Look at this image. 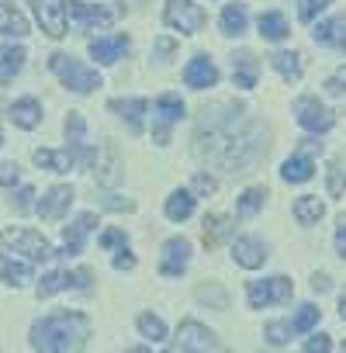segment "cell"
Segmentation results:
<instances>
[{
  "label": "cell",
  "mask_w": 346,
  "mask_h": 353,
  "mask_svg": "<svg viewBox=\"0 0 346 353\" xmlns=\"http://www.w3.org/2000/svg\"><path fill=\"white\" fill-rule=\"evenodd\" d=\"M322 215H325V205H322L318 198L305 194V198H298V201H294V219H298L301 225H315Z\"/></svg>",
  "instance_id": "obj_31"
},
{
  "label": "cell",
  "mask_w": 346,
  "mask_h": 353,
  "mask_svg": "<svg viewBox=\"0 0 346 353\" xmlns=\"http://www.w3.org/2000/svg\"><path fill=\"white\" fill-rule=\"evenodd\" d=\"M163 353H229L212 329L198 325V322H184L177 329V339H173V346H166Z\"/></svg>",
  "instance_id": "obj_4"
},
{
  "label": "cell",
  "mask_w": 346,
  "mask_h": 353,
  "mask_svg": "<svg viewBox=\"0 0 346 353\" xmlns=\"http://www.w3.org/2000/svg\"><path fill=\"white\" fill-rule=\"evenodd\" d=\"M156 52H159V56H170V52H173V39H166V35H163V39L156 42Z\"/></svg>",
  "instance_id": "obj_51"
},
{
  "label": "cell",
  "mask_w": 346,
  "mask_h": 353,
  "mask_svg": "<svg viewBox=\"0 0 346 353\" xmlns=\"http://www.w3.org/2000/svg\"><path fill=\"white\" fill-rule=\"evenodd\" d=\"M0 277H4L11 288H25L32 281V263L11 260V256H0Z\"/></svg>",
  "instance_id": "obj_28"
},
{
  "label": "cell",
  "mask_w": 346,
  "mask_h": 353,
  "mask_svg": "<svg viewBox=\"0 0 346 353\" xmlns=\"http://www.w3.org/2000/svg\"><path fill=\"white\" fill-rule=\"evenodd\" d=\"M270 63H274V70H277L287 83H298V80H301V63H298L294 52H277Z\"/></svg>",
  "instance_id": "obj_34"
},
{
  "label": "cell",
  "mask_w": 346,
  "mask_h": 353,
  "mask_svg": "<svg viewBox=\"0 0 346 353\" xmlns=\"http://www.w3.org/2000/svg\"><path fill=\"white\" fill-rule=\"evenodd\" d=\"M346 191V176H343V166L332 159L329 163V198H339Z\"/></svg>",
  "instance_id": "obj_41"
},
{
  "label": "cell",
  "mask_w": 346,
  "mask_h": 353,
  "mask_svg": "<svg viewBox=\"0 0 346 353\" xmlns=\"http://www.w3.org/2000/svg\"><path fill=\"white\" fill-rule=\"evenodd\" d=\"M263 198H267V188H250V191H243L236 212H239L243 219H250V215H256V212L263 208Z\"/></svg>",
  "instance_id": "obj_37"
},
{
  "label": "cell",
  "mask_w": 346,
  "mask_h": 353,
  "mask_svg": "<svg viewBox=\"0 0 346 353\" xmlns=\"http://www.w3.org/2000/svg\"><path fill=\"white\" fill-rule=\"evenodd\" d=\"M66 288H73V291H87L90 288V270H52V274H45L42 281H39V288H35V294L39 298H49V294H56V291H66Z\"/></svg>",
  "instance_id": "obj_9"
},
{
  "label": "cell",
  "mask_w": 346,
  "mask_h": 353,
  "mask_svg": "<svg viewBox=\"0 0 346 353\" xmlns=\"http://www.w3.org/2000/svg\"><path fill=\"white\" fill-rule=\"evenodd\" d=\"M260 35L267 39V42H284L287 35H291V28H287V21H284V14H277V11H267V14H260Z\"/></svg>",
  "instance_id": "obj_29"
},
{
  "label": "cell",
  "mask_w": 346,
  "mask_h": 353,
  "mask_svg": "<svg viewBox=\"0 0 346 353\" xmlns=\"http://www.w3.org/2000/svg\"><path fill=\"white\" fill-rule=\"evenodd\" d=\"M232 219H225V215H208L205 219V246L208 250H215V246H222L229 236H232Z\"/></svg>",
  "instance_id": "obj_25"
},
{
  "label": "cell",
  "mask_w": 346,
  "mask_h": 353,
  "mask_svg": "<svg viewBox=\"0 0 346 353\" xmlns=\"http://www.w3.org/2000/svg\"><path fill=\"white\" fill-rule=\"evenodd\" d=\"M163 21L170 28H177L181 35H194L205 28V11L201 4H194V0H166V11H163Z\"/></svg>",
  "instance_id": "obj_6"
},
{
  "label": "cell",
  "mask_w": 346,
  "mask_h": 353,
  "mask_svg": "<svg viewBox=\"0 0 346 353\" xmlns=\"http://www.w3.org/2000/svg\"><path fill=\"white\" fill-rule=\"evenodd\" d=\"M11 121L18 125V128H39L42 125V104L35 101V97H21V101H14V108H11Z\"/></svg>",
  "instance_id": "obj_20"
},
{
  "label": "cell",
  "mask_w": 346,
  "mask_h": 353,
  "mask_svg": "<svg viewBox=\"0 0 346 353\" xmlns=\"http://www.w3.org/2000/svg\"><path fill=\"white\" fill-rule=\"evenodd\" d=\"M329 4H332V0H301V11H298V18H301L305 25H312V21H315V18H318L325 8H329Z\"/></svg>",
  "instance_id": "obj_40"
},
{
  "label": "cell",
  "mask_w": 346,
  "mask_h": 353,
  "mask_svg": "<svg viewBox=\"0 0 346 353\" xmlns=\"http://www.w3.org/2000/svg\"><path fill=\"white\" fill-rule=\"evenodd\" d=\"M156 114H159V121H163V125L181 121V118H184V101H181L177 94H163V97L156 101Z\"/></svg>",
  "instance_id": "obj_32"
},
{
  "label": "cell",
  "mask_w": 346,
  "mask_h": 353,
  "mask_svg": "<svg viewBox=\"0 0 346 353\" xmlns=\"http://www.w3.org/2000/svg\"><path fill=\"white\" fill-rule=\"evenodd\" d=\"M281 176H284L287 184H305V181H312V176H315V163H312V156H308V152H301V156L284 159Z\"/></svg>",
  "instance_id": "obj_22"
},
{
  "label": "cell",
  "mask_w": 346,
  "mask_h": 353,
  "mask_svg": "<svg viewBox=\"0 0 346 353\" xmlns=\"http://www.w3.org/2000/svg\"><path fill=\"white\" fill-rule=\"evenodd\" d=\"M94 173H97V184L101 188H114L121 181V152H118V145L111 139L101 142V152L94 159Z\"/></svg>",
  "instance_id": "obj_12"
},
{
  "label": "cell",
  "mask_w": 346,
  "mask_h": 353,
  "mask_svg": "<svg viewBox=\"0 0 346 353\" xmlns=\"http://www.w3.org/2000/svg\"><path fill=\"white\" fill-rule=\"evenodd\" d=\"M90 336V319L80 312H52L32 325V346L39 353H80Z\"/></svg>",
  "instance_id": "obj_2"
},
{
  "label": "cell",
  "mask_w": 346,
  "mask_h": 353,
  "mask_svg": "<svg viewBox=\"0 0 346 353\" xmlns=\"http://www.w3.org/2000/svg\"><path fill=\"white\" fill-rule=\"evenodd\" d=\"M339 315H343V319H346V294H343V298H339Z\"/></svg>",
  "instance_id": "obj_52"
},
{
  "label": "cell",
  "mask_w": 346,
  "mask_h": 353,
  "mask_svg": "<svg viewBox=\"0 0 346 353\" xmlns=\"http://www.w3.org/2000/svg\"><path fill=\"white\" fill-rule=\"evenodd\" d=\"M114 267H118V270H132V267H135V256H132L128 250H121V256H114Z\"/></svg>",
  "instance_id": "obj_49"
},
{
  "label": "cell",
  "mask_w": 346,
  "mask_h": 353,
  "mask_svg": "<svg viewBox=\"0 0 346 353\" xmlns=\"http://www.w3.org/2000/svg\"><path fill=\"white\" fill-rule=\"evenodd\" d=\"M21 181V166L18 163H0V188H14Z\"/></svg>",
  "instance_id": "obj_43"
},
{
  "label": "cell",
  "mask_w": 346,
  "mask_h": 353,
  "mask_svg": "<svg viewBox=\"0 0 346 353\" xmlns=\"http://www.w3.org/2000/svg\"><path fill=\"white\" fill-rule=\"evenodd\" d=\"M101 246H104V250H114V246H128V236H125L121 229H108V232L101 236Z\"/></svg>",
  "instance_id": "obj_44"
},
{
  "label": "cell",
  "mask_w": 346,
  "mask_h": 353,
  "mask_svg": "<svg viewBox=\"0 0 346 353\" xmlns=\"http://www.w3.org/2000/svg\"><path fill=\"white\" fill-rule=\"evenodd\" d=\"M329 350H332V339H329V336H322V332H318V336H312V339L305 343V353H329Z\"/></svg>",
  "instance_id": "obj_46"
},
{
  "label": "cell",
  "mask_w": 346,
  "mask_h": 353,
  "mask_svg": "<svg viewBox=\"0 0 346 353\" xmlns=\"http://www.w3.org/2000/svg\"><path fill=\"white\" fill-rule=\"evenodd\" d=\"M336 250L339 256H346V215H339V225H336Z\"/></svg>",
  "instance_id": "obj_48"
},
{
  "label": "cell",
  "mask_w": 346,
  "mask_h": 353,
  "mask_svg": "<svg viewBox=\"0 0 346 353\" xmlns=\"http://www.w3.org/2000/svg\"><path fill=\"white\" fill-rule=\"evenodd\" d=\"M315 42L318 46H332L339 52H346V18H336V21H322L315 25Z\"/></svg>",
  "instance_id": "obj_21"
},
{
  "label": "cell",
  "mask_w": 346,
  "mask_h": 353,
  "mask_svg": "<svg viewBox=\"0 0 346 353\" xmlns=\"http://www.w3.org/2000/svg\"><path fill=\"white\" fill-rule=\"evenodd\" d=\"M232 260H236L239 267H246V270H256V267L267 263V246H263L260 239H236Z\"/></svg>",
  "instance_id": "obj_17"
},
{
  "label": "cell",
  "mask_w": 346,
  "mask_h": 353,
  "mask_svg": "<svg viewBox=\"0 0 346 353\" xmlns=\"http://www.w3.org/2000/svg\"><path fill=\"white\" fill-rule=\"evenodd\" d=\"M291 291H294V284L277 274V277H267V281H253V284L246 288V298H250L253 308H263V305H281V301H287Z\"/></svg>",
  "instance_id": "obj_7"
},
{
  "label": "cell",
  "mask_w": 346,
  "mask_h": 353,
  "mask_svg": "<svg viewBox=\"0 0 346 353\" xmlns=\"http://www.w3.org/2000/svg\"><path fill=\"white\" fill-rule=\"evenodd\" d=\"M312 288H315V291L322 294V291H329L332 284H329V277H325V274H315V277H312Z\"/></svg>",
  "instance_id": "obj_50"
},
{
  "label": "cell",
  "mask_w": 346,
  "mask_h": 353,
  "mask_svg": "<svg viewBox=\"0 0 346 353\" xmlns=\"http://www.w3.org/2000/svg\"><path fill=\"white\" fill-rule=\"evenodd\" d=\"M291 336H294L291 322H267V343H274V346H284Z\"/></svg>",
  "instance_id": "obj_39"
},
{
  "label": "cell",
  "mask_w": 346,
  "mask_h": 353,
  "mask_svg": "<svg viewBox=\"0 0 346 353\" xmlns=\"http://www.w3.org/2000/svg\"><path fill=\"white\" fill-rule=\"evenodd\" d=\"M77 201V194H73V188L70 184H56V188H49L45 191V198L35 205V212L45 219V222H59L66 212H70V205Z\"/></svg>",
  "instance_id": "obj_13"
},
{
  "label": "cell",
  "mask_w": 346,
  "mask_h": 353,
  "mask_svg": "<svg viewBox=\"0 0 346 353\" xmlns=\"http://www.w3.org/2000/svg\"><path fill=\"white\" fill-rule=\"evenodd\" d=\"M194 215V191H173L166 198V219L173 222H184Z\"/></svg>",
  "instance_id": "obj_27"
},
{
  "label": "cell",
  "mask_w": 346,
  "mask_h": 353,
  "mask_svg": "<svg viewBox=\"0 0 346 353\" xmlns=\"http://www.w3.org/2000/svg\"><path fill=\"white\" fill-rule=\"evenodd\" d=\"M187 263H191V243L184 236L163 243V256H159V274L163 277H181L187 270Z\"/></svg>",
  "instance_id": "obj_10"
},
{
  "label": "cell",
  "mask_w": 346,
  "mask_h": 353,
  "mask_svg": "<svg viewBox=\"0 0 346 353\" xmlns=\"http://www.w3.org/2000/svg\"><path fill=\"white\" fill-rule=\"evenodd\" d=\"M325 90H329L332 97H339V94L346 90V66H343V70H336V73L325 80Z\"/></svg>",
  "instance_id": "obj_45"
},
{
  "label": "cell",
  "mask_w": 346,
  "mask_h": 353,
  "mask_svg": "<svg viewBox=\"0 0 346 353\" xmlns=\"http://www.w3.org/2000/svg\"><path fill=\"white\" fill-rule=\"evenodd\" d=\"M184 83H187V87H194V90L215 87V83H218V70H215V63H212V59H205V56L191 59V63H187V70H184Z\"/></svg>",
  "instance_id": "obj_16"
},
{
  "label": "cell",
  "mask_w": 346,
  "mask_h": 353,
  "mask_svg": "<svg viewBox=\"0 0 346 353\" xmlns=\"http://www.w3.org/2000/svg\"><path fill=\"white\" fill-rule=\"evenodd\" d=\"M128 353H149V350H145V346H135V350H128Z\"/></svg>",
  "instance_id": "obj_53"
},
{
  "label": "cell",
  "mask_w": 346,
  "mask_h": 353,
  "mask_svg": "<svg viewBox=\"0 0 346 353\" xmlns=\"http://www.w3.org/2000/svg\"><path fill=\"white\" fill-rule=\"evenodd\" d=\"M315 322H318V308H315V305H301V312L291 319V329H294V336H298V332H308Z\"/></svg>",
  "instance_id": "obj_38"
},
{
  "label": "cell",
  "mask_w": 346,
  "mask_h": 353,
  "mask_svg": "<svg viewBox=\"0 0 346 353\" xmlns=\"http://www.w3.org/2000/svg\"><path fill=\"white\" fill-rule=\"evenodd\" d=\"M49 66H52V73L63 80V87H70V90H77V94H90V90L101 87V73L90 70V66H83V63H77L73 56L52 52V56H49Z\"/></svg>",
  "instance_id": "obj_3"
},
{
  "label": "cell",
  "mask_w": 346,
  "mask_h": 353,
  "mask_svg": "<svg viewBox=\"0 0 346 353\" xmlns=\"http://www.w3.org/2000/svg\"><path fill=\"white\" fill-rule=\"evenodd\" d=\"M267 128L250 121L243 108L205 111L194 132V156L201 163H215L229 173H246L267 156Z\"/></svg>",
  "instance_id": "obj_1"
},
{
  "label": "cell",
  "mask_w": 346,
  "mask_h": 353,
  "mask_svg": "<svg viewBox=\"0 0 346 353\" xmlns=\"http://www.w3.org/2000/svg\"><path fill=\"white\" fill-rule=\"evenodd\" d=\"M125 52H128V39L125 35H111V39H94L90 42V56L97 63H108V66L125 59Z\"/></svg>",
  "instance_id": "obj_18"
},
{
  "label": "cell",
  "mask_w": 346,
  "mask_h": 353,
  "mask_svg": "<svg viewBox=\"0 0 346 353\" xmlns=\"http://www.w3.org/2000/svg\"><path fill=\"white\" fill-rule=\"evenodd\" d=\"M294 114H298V125L308 128V132H329L332 128V111L325 104H318L315 97H298L294 101Z\"/></svg>",
  "instance_id": "obj_11"
},
{
  "label": "cell",
  "mask_w": 346,
  "mask_h": 353,
  "mask_svg": "<svg viewBox=\"0 0 346 353\" xmlns=\"http://www.w3.org/2000/svg\"><path fill=\"white\" fill-rule=\"evenodd\" d=\"M135 325H139V332H142L149 343H163V339H166V325H163V319H156V315H149V312H142V315L135 319Z\"/></svg>",
  "instance_id": "obj_36"
},
{
  "label": "cell",
  "mask_w": 346,
  "mask_h": 353,
  "mask_svg": "<svg viewBox=\"0 0 346 353\" xmlns=\"http://www.w3.org/2000/svg\"><path fill=\"white\" fill-rule=\"evenodd\" d=\"M111 111H118L132 132H142V114L149 111V101L145 97H135V101H111Z\"/></svg>",
  "instance_id": "obj_24"
},
{
  "label": "cell",
  "mask_w": 346,
  "mask_h": 353,
  "mask_svg": "<svg viewBox=\"0 0 346 353\" xmlns=\"http://www.w3.org/2000/svg\"><path fill=\"white\" fill-rule=\"evenodd\" d=\"M0 145H4V135H0Z\"/></svg>",
  "instance_id": "obj_54"
},
{
  "label": "cell",
  "mask_w": 346,
  "mask_h": 353,
  "mask_svg": "<svg viewBox=\"0 0 346 353\" xmlns=\"http://www.w3.org/2000/svg\"><path fill=\"white\" fill-rule=\"evenodd\" d=\"M222 32L225 35H243L246 32V8L243 4H229L222 11Z\"/></svg>",
  "instance_id": "obj_33"
},
{
  "label": "cell",
  "mask_w": 346,
  "mask_h": 353,
  "mask_svg": "<svg viewBox=\"0 0 346 353\" xmlns=\"http://www.w3.org/2000/svg\"><path fill=\"white\" fill-rule=\"evenodd\" d=\"M94 225H97V215H94V212H80V215L63 229V253H66V256H77V253L83 250V239L90 236Z\"/></svg>",
  "instance_id": "obj_15"
},
{
  "label": "cell",
  "mask_w": 346,
  "mask_h": 353,
  "mask_svg": "<svg viewBox=\"0 0 346 353\" xmlns=\"http://www.w3.org/2000/svg\"><path fill=\"white\" fill-rule=\"evenodd\" d=\"M32 198H35V191H32V188H21V191L14 194V208H18V212L25 215V212L32 208Z\"/></svg>",
  "instance_id": "obj_47"
},
{
  "label": "cell",
  "mask_w": 346,
  "mask_h": 353,
  "mask_svg": "<svg viewBox=\"0 0 346 353\" xmlns=\"http://www.w3.org/2000/svg\"><path fill=\"white\" fill-rule=\"evenodd\" d=\"M194 294H198V301H201V305H212V308H218V312H222V308H229V294H225V288H222V284H215V281H212V284H198V291H194Z\"/></svg>",
  "instance_id": "obj_35"
},
{
  "label": "cell",
  "mask_w": 346,
  "mask_h": 353,
  "mask_svg": "<svg viewBox=\"0 0 346 353\" xmlns=\"http://www.w3.org/2000/svg\"><path fill=\"white\" fill-rule=\"evenodd\" d=\"M70 18L83 32H94V28H108L114 21V11L111 8H101V4H80V0H70Z\"/></svg>",
  "instance_id": "obj_14"
},
{
  "label": "cell",
  "mask_w": 346,
  "mask_h": 353,
  "mask_svg": "<svg viewBox=\"0 0 346 353\" xmlns=\"http://www.w3.org/2000/svg\"><path fill=\"white\" fill-rule=\"evenodd\" d=\"M256 73H260V63H256V56L250 49L232 56V80H236V87H243V90L256 87Z\"/></svg>",
  "instance_id": "obj_19"
},
{
  "label": "cell",
  "mask_w": 346,
  "mask_h": 353,
  "mask_svg": "<svg viewBox=\"0 0 346 353\" xmlns=\"http://www.w3.org/2000/svg\"><path fill=\"white\" fill-rule=\"evenodd\" d=\"M25 49L21 46H0V80H11L25 66Z\"/></svg>",
  "instance_id": "obj_30"
},
{
  "label": "cell",
  "mask_w": 346,
  "mask_h": 353,
  "mask_svg": "<svg viewBox=\"0 0 346 353\" xmlns=\"http://www.w3.org/2000/svg\"><path fill=\"white\" fill-rule=\"evenodd\" d=\"M0 35H11V39H25L28 35V21L14 4H0Z\"/></svg>",
  "instance_id": "obj_23"
},
{
  "label": "cell",
  "mask_w": 346,
  "mask_h": 353,
  "mask_svg": "<svg viewBox=\"0 0 346 353\" xmlns=\"http://www.w3.org/2000/svg\"><path fill=\"white\" fill-rule=\"evenodd\" d=\"M35 163L42 170H52V173H66L73 166V152L70 149H35Z\"/></svg>",
  "instance_id": "obj_26"
},
{
  "label": "cell",
  "mask_w": 346,
  "mask_h": 353,
  "mask_svg": "<svg viewBox=\"0 0 346 353\" xmlns=\"http://www.w3.org/2000/svg\"><path fill=\"white\" fill-rule=\"evenodd\" d=\"M0 246L14 250V253H21L28 260H49V256H56L52 246H49V239L42 232H35V229H4V232H0Z\"/></svg>",
  "instance_id": "obj_5"
},
{
  "label": "cell",
  "mask_w": 346,
  "mask_h": 353,
  "mask_svg": "<svg viewBox=\"0 0 346 353\" xmlns=\"http://www.w3.org/2000/svg\"><path fill=\"white\" fill-rule=\"evenodd\" d=\"M28 4H32V11H35L45 35H52V39L66 35V14H70L66 0H28Z\"/></svg>",
  "instance_id": "obj_8"
},
{
  "label": "cell",
  "mask_w": 346,
  "mask_h": 353,
  "mask_svg": "<svg viewBox=\"0 0 346 353\" xmlns=\"http://www.w3.org/2000/svg\"><path fill=\"white\" fill-rule=\"evenodd\" d=\"M215 176L212 173H194V181H191V191L198 194V198H208V194H215Z\"/></svg>",
  "instance_id": "obj_42"
}]
</instances>
